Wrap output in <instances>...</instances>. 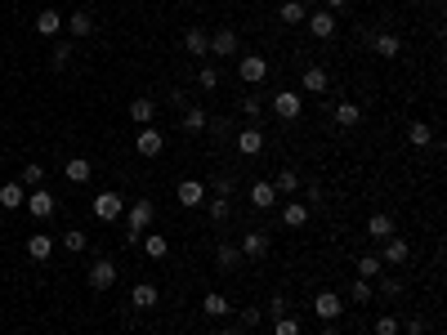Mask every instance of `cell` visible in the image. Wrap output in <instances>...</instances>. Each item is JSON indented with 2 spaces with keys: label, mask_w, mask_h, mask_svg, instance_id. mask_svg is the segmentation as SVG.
I'll return each mask as SVG.
<instances>
[{
  "label": "cell",
  "mask_w": 447,
  "mask_h": 335,
  "mask_svg": "<svg viewBox=\"0 0 447 335\" xmlns=\"http://www.w3.org/2000/svg\"><path fill=\"white\" fill-rule=\"evenodd\" d=\"M153 220H157V206H153V201H135V206L125 210V237H130V246H135L148 228H153Z\"/></svg>",
  "instance_id": "1"
},
{
  "label": "cell",
  "mask_w": 447,
  "mask_h": 335,
  "mask_svg": "<svg viewBox=\"0 0 447 335\" xmlns=\"http://www.w3.org/2000/svg\"><path fill=\"white\" fill-rule=\"evenodd\" d=\"M90 210H94V220L98 224H112V220H121V215H125V201H121V192H98L94 201H90Z\"/></svg>",
  "instance_id": "2"
},
{
  "label": "cell",
  "mask_w": 447,
  "mask_h": 335,
  "mask_svg": "<svg viewBox=\"0 0 447 335\" xmlns=\"http://www.w3.org/2000/svg\"><path fill=\"white\" fill-rule=\"evenodd\" d=\"M269 108H273V116H282V121H295V116L304 112V94L300 90H277Z\"/></svg>",
  "instance_id": "3"
},
{
  "label": "cell",
  "mask_w": 447,
  "mask_h": 335,
  "mask_svg": "<svg viewBox=\"0 0 447 335\" xmlns=\"http://www.w3.org/2000/svg\"><path fill=\"white\" fill-rule=\"evenodd\" d=\"M90 291H112V287H117V264H112L108 255H98L94 264H90Z\"/></svg>",
  "instance_id": "4"
},
{
  "label": "cell",
  "mask_w": 447,
  "mask_h": 335,
  "mask_svg": "<svg viewBox=\"0 0 447 335\" xmlns=\"http://www.w3.org/2000/svg\"><path fill=\"white\" fill-rule=\"evenodd\" d=\"M23 206H27V215H31V220H54L58 201H54V192H45V188H31Z\"/></svg>",
  "instance_id": "5"
},
{
  "label": "cell",
  "mask_w": 447,
  "mask_h": 335,
  "mask_svg": "<svg viewBox=\"0 0 447 335\" xmlns=\"http://www.w3.org/2000/svg\"><path fill=\"white\" fill-rule=\"evenodd\" d=\"M237 250H242V259H264V255H269V250H273V242H269V232L251 228V232H242Z\"/></svg>",
  "instance_id": "6"
},
{
  "label": "cell",
  "mask_w": 447,
  "mask_h": 335,
  "mask_svg": "<svg viewBox=\"0 0 447 335\" xmlns=\"http://www.w3.org/2000/svg\"><path fill=\"white\" fill-rule=\"evenodd\" d=\"M340 313H344V295H336V291H318V295H313V317L336 322Z\"/></svg>",
  "instance_id": "7"
},
{
  "label": "cell",
  "mask_w": 447,
  "mask_h": 335,
  "mask_svg": "<svg viewBox=\"0 0 447 335\" xmlns=\"http://www.w3.org/2000/svg\"><path fill=\"white\" fill-rule=\"evenodd\" d=\"M161 148H165V134H161L157 125H139V134H135V153H139V157H161Z\"/></svg>",
  "instance_id": "8"
},
{
  "label": "cell",
  "mask_w": 447,
  "mask_h": 335,
  "mask_svg": "<svg viewBox=\"0 0 447 335\" xmlns=\"http://www.w3.org/2000/svg\"><path fill=\"white\" fill-rule=\"evenodd\" d=\"M210 54L215 58H233L237 54V27H215L210 31Z\"/></svg>",
  "instance_id": "9"
},
{
  "label": "cell",
  "mask_w": 447,
  "mask_h": 335,
  "mask_svg": "<svg viewBox=\"0 0 447 335\" xmlns=\"http://www.w3.org/2000/svg\"><path fill=\"white\" fill-rule=\"evenodd\" d=\"M237 72H242V81H246V86H260V81L269 76V58H260V54H242Z\"/></svg>",
  "instance_id": "10"
},
{
  "label": "cell",
  "mask_w": 447,
  "mask_h": 335,
  "mask_svg": "<svg viewBox=\"0 0 447 335\" xmlns=\"http://www.w3.org/2000/svg\"><path fill=\"white\" fill-rule=\"evenodd\" d=\"M246 197H251V206H255V210H277V188H273L269 179H255Z\"/></svg>",
  "instance_id": "11"
},
{
  "label": "cell",
  "mask_w": 447,
  "mask_h": 335,
  "mask_svg": "<svg viewBox=\"0 0 447 335\" xmlns=\"http://www.w3.org/2000/svg\"><path fill=\"white\" fill-rule=\"evenodd\" d=\"M411 259V246L403 242V237H385V242H380V264H394V268H399V264H407Z\"/></svg>",
  "instance_id": "12"
},
{
  "label": "cell",
  "mask_w": 447,
  "mask_h": 335,
  "mask_svg": "<svg viewBox=\"0 0 447 335\" xmlns=\"http://www.w3.org/2000/svg\"><path fill=\"white\" fill-rule=\"evenodd\" d=\"M304 23H309V31H313L318 41H331V36H336V14H331V9H313Z\"/></svg>",
  "instance_id": "13"
},
{
  "label": "cell",
  "mask_w": 447,
  "mask_h": 335,
  "mask_svg": "<svg viewBox=\"0 0 447 335\" xmlns=\"http://www.w3.org/2000/svg\"><path fill=\"white\" fill-rule=\"evenodd\" d=\"M36 36H45V41H58L63 36V14L58 9H41L36 14Z\"/></svg>",
  "instance_id": "14"
},
{
  "label": "cell",
  "mask_w": 447,
  "mask_h": 335,
  "mask_svg": "<svg viewBox=\"0 0 447 335\" xmlns=\"http://www.w3.org/2000/svg\"><path fill=\"white\" fill-rule=\"evenodd\" d=\"M63 31H68V36H76V41H86V36H94V19H90V9H76L68 23H63Z\"/></svg>",
  "instance_id": "15"
},
{
  "label": "cell",
  "mask_w": 447,
  "mask_h": 335,
  "mask_svg": "<svg viewBox=\"0 0 447 335\" xmlns=\"http://www.w3.org/2000/svg\"><path fill=\"white\" fill-rule=\"evenodd\" d=\"M327 86H331V76L322 72L318 63H313V67H304V76H300V90H304V94H313V98H318V94H327Z\"/></svg>",
  "instance_id": "16"
},
{
  "label": "cell",
  "mask_w": 447,
  "mask_h": 335,
  "mask_svg": "<svg viewBox=\"0 0 447 335\" xmlns=\"http://www.w3.org/2000/svg\"><path fill=\"white\" fill-rule=\"evenodd\" d=\"M237 153H242V157H260V153H264V130H260V125H246V130L237 134Z\"/></svg>",
  "instance_id": "17"
},
{
  "label": "cell",
  "mask_w": 447,
  "mask_h": 335,
  "mask_svg": "<svg viewBox=\"0 0 447 335\" xmlns=\"http://www.w3.org/2000/svg\"><path fill=\"white\" fill-rule=\"evenodd\" d=\"M184 49H188L192 58H206L210 54V31L206 27H188L184 31Z\"/></svg>",
  "instance_id": "18"
},
{
  "label": "cell",
  "mask_w": 447,
  "mask_h": 335,
  "mask_svg": "<svg viewBox=\"0 0 447 335\" xmlns=\"http://www.w3.org/2000/svg\"><path fill=\"white\" fill-rule=\"evenodd\" d=\"M175 197H179V206H202V201H206V183L202 179H184L175 188Z\"/></svg>",
  "instance_id": "19"
},
{
  "label": "cell",
  "mask_w": 447,
  "mask_h": 335,
  "mask_svg": "<svg viewBox=\"0 0 447 335\" xmlns=\"http://www.w3.org/2000/svg\"><path fill=\"white\" fill-rule=\"evenodd\" d=\"M49 255H54V237H49V232H31V237H27V259L45 264Z\"/></svg>",
  "instance_id": "20"
},
{
  "label": "cell",
  "mask_w": 447,
  "mask_h": 335,
  "mask_svg": "<svg viewBox=\"0 0 447 335\" xmlns=\"http://www.w3.org/2000/svg\"><path fill=\"white\" fill-rule=\"evenodd\" d=\"M23 201H27V188H23L19 179L0 183V210H23Z\"/></svg>",
  "instance_id": "21"
},
{
  "label": "cell",
  "mask_w": 447,
  "mask_h": 335,
  "mask_svg": "<svg viewBox=\"0 0 447 335\" xmlns=\"http://www.w3.org/2000/svg\"><path fill=\"white\" fill-rule=\"evenodd\" d=\"M157 116V98H130V121L135 125H153Z\"/></svg>",
  "instance_id": "22"
},
{
  "label": "cell",
  "mask_w": 447,
  "mask_h": 335,
  "mask_svg": "<svg viewBox=\"0 0 447 335\" xmlns=\"http://www.w3.org/2000/svg\"><path fill=\"white\" fill-rule=\"evenodd\" d=\"M277 19H282L287 27H300V23L309 19V9H304V0H282V5H277Z\"/></svg>",
  "instance_id": "23"
},
{
  "label": "cell",
  "mask_w": 447,
  "mask_h": 335,
  "mask_svg": "<svg viewBox=\"0 0 447 335\" xmlns=\"http://www.w3.org/2000/svg\"><path fill=\"white\" fill-rule=\"evenodd\" d=\"M215 264H220V273H233V268L242 264L237 242H220V250H215Z\"/></svg>",
  "instance_id": "24"
},
{
  "label": "cell",
  "mask_w": 447,
  "mask_h": 335,
  "mask_svg": "<svg viewBox=\"0 0 447 335\" xmlns=\"http://www.w3.org/2000/svg\"><path fill=\"white\" fill-rule=\"evenodd\" d=\"M206 125H210L206 108H202V103H188V108H184V134H202Z\"/></svg>",
  "instance_id": "25"
},
{
  "label": "cell",
  "mask_w": 447,
  "mask_h": 335,
  "mask_svg": "<svg viewBox=\"0 0 447 335\" xmlns=\"http://www.w3.org/2000/svg\"><path fill=\"white\" fill-rule=\"evenodd\" d=\"M157 299H161V291L153 287V282H139V287L130 291V304L135 309H157Z\"/></svg>",
  "instance_id": "26"
},
{
  "label": "cell",
  "mask_w": 447,
  "mask_h": 335,
  "mask_svg": "<svg viewBox=\"0 0 447 335\" xmlns=\"http://www.w3.org/2000/svg\"><path fill=\"white\" fill-rule=\"evenodd\" d=\"M309 215H313V210L304 206V201H287V206H282V224H287V228H304Z\"/></svg>",
  "instance_id": "27"
},
{
  "label": "cell",
  "mask_w": 447,
  "mask_h": 335,
  "mask_svg": "<svg viewBox=\"0 0 447 335\" xmlns=\"http://www.w3.org/2000/svg\"><path fill=\"white\" fill-rule=\"evenodd\" d=\"M371 45H376L380 58H399V54H403V41L394 36V31H380V36H371Z\"/></svg>",
  "instance_id": "28"
},
{
  "label": "cell",
  "mask_w": 447,
  "mask_h": 335,
  "mask_svg": "<svg viewBox=\"0 0 447 335\" xmlns=\"http://www.w3.org/2000/svg\"><path fill=\"white\" fill-rule=\"evenodd\" d=\"M367 232L376 242H385V237H394V215H385V210H376L371 220H367Z\"/></svg>",
  "instance_id": "29"
},
{
  "label": "cell",
  "mask_w": 447,
  "mask_h": 335,
  "mask_svg": "<svg viewBox=\"0 0 447 335\" xmlns=\"http://www.w3.org/2000/svg\"><path fill=\"white\" fill-rule=\"evenodd\" d=\"M407 143L411 148H429V143H434V125H429V121H411L407 125Z\"/></svg>",
  "instance_id": "30"
},
{
  "label": "cell",
  "mask_w": 447,
  "mask_h": 335,
  "mask_svg": "<svg viewBox=\"0 0 447 335\" xmlns=\"http://www.w3.org/2000/svg\"><path fill=\"white\" fill-rule=\"evenodd\" d=\"M269 183L277 188V197H295V192H300V175H295V170H277Z\"/></svg>",
  "instance_id": "31"
},
{
  "label": "cell",
  "mask_w": 447,
  "mask_h": 335,
  "mask_svg": "<svg viewBox=\"0 0 447 335\" xmlns=\"http://www.w3.org/2000/svg\"><path fill=\"white\" fill-rule=\"evenodd\" d=\"M362 121V108L354 103V98H344V103H336V125H344V130H354Z\"/></svg>",
  "instance_id": "32"
},
{
  "label": "cell",
  "mask_w": 447,
  "mask_h": 335,
  "mask_svg": "<svg viewBox=\"0 0 447 335\" xmlns=\"http://www.w3.org/2000/svg\"><path fill=\"white\" fill-rule=\"evenodd\" d=\"M202 313H206V317H228V313H233V304H228V299H224L220 291H206V299H202Z\"/></svg>",
  "instance_id": "33"
},
{
  "label": "cell",
  "mask_w": 447,
  "mask_h": 335,
  "mask_svg": "<svg viewBox=\"0 0 447 335\" xmlns=\"http://www.w3.org/2000/svg\"><path fill=\"white\" fill-rule=\"evenodd\" d=\"M143 250H148V255H153V259H165V255H170V237H161V232H143Z\"/></svg>",
  "instance_id": "34"
},
{
  "label": "cell",
  "mask_w": 447,
  "mask_h": 335,
  "mask_svg": "<svg viewBox=\"0 0 447 335\" xmlns=\"http://www.w3.org/2000/svg\"><path fill=\"white\" fill-rule=\"evenodd\" d=\"M206 215H210L215 224H228V220H233V201H228V197H210L206 201Z\"/></svg>",
  "instance_id": "35"
},
{
  "label": "cell",
  "mask_w": 447,
  "mask_h": 335,
  "mask_svg": "<svg viewBox=\"0 0 447 335\" xmlns=\"http://www.w3.org/2000/svg\"><path fill=\"white\" fill-rule=\"evenodd\" d=\"M63 175H68L72 183H90V175H94V165H90L86 157H72L68 165H63Z\"/></svg>",
  "instance_id": "36"
},
{
  "label": "cell",
  "mask_w": 447,
  "mask_h": 335,
  "mask_svg": "<svg viewBox=\"0 0 447 335\" xmlns=\"http://www.w3.org/2000/svg\"><path fill=\"white\" fill-rule=\"evenodd\" d=\"M41 179H45V165H36V161H27L23 170H19V183L31 192V188H41Z\"/></svg>",
  "instance_id": "37"
},
{
  "label": "cell",
  "mask_w": 447,
  "mask_h": 335,
  "mask_svg": "<svg viewBox=\"0 0 447 335\" xmlns=\"http://www.w3.org/2000/svg\"><path fill=\"white\" fill-rule=\"evenodd\" d=\"M72 63V41H54V54H49V67H54V72H63V67Z\"/></svg>",
  "instance_id": "38"
},
{
  "label": "cell",
  "mask_w": 447,
  "mask_h": 335,
  "mask_svg": "<svg viewBox=\"0 0 447 335\" xmlns=\"http://www.w3.org/2000/svg\"><path fill=\"white\" fill-rule=\"evenodd\" d=\"M354 268H358V277H367V282L385 273V264H380V255H358V264H354Z\"/></svg>",
  "instance_id": "39"
},
{
  "label": "cell",
  "mask_w": 447,
  "mask_h": 335,
  "mask_svg": "<svg viewBox=\"0 0 447 335\" xmlns=\"http://www.w3.org/2000/svg\"><path fill=\"white\" fill-rule=\"evenodd\" d=\"M371 295H376V287H371L367 277H354V282H349V299H354V304H367Z\"/></svg>",
  "instance_id": "40"
},
{
  "label": "cell",
  "mask_w": 447,
  "mask_h": 335,
  "mask_svg": "<svg viewBox=\"0 0 447 335\" xmlns=\"http://www.w3.org/2000/svg\"><path fill=\"white\" fill-rule=\"evenodd\" d=\"M237 108H242V116H246V121H251V125H255V121H260V116H264V98H255V94H246V98H242V103H237Z\"/></svg>",
  "instance_id": "41"
},
{
  "label": "cell",
  "mask_w": 447,
  "mask_h": 335,
  "mask_svg": "<svg viewBox=\"0 0 447 335\" xmlns=\"http://www.w3.org/2000/svg\"><path fill=\"white\" fill-rule=\"evenodd\" d=\"M273 335H300V317H291V313L273 317Z\"/></svg>",
  "instance_id": "42"
},
{
  "label": "cell",
  "mask_w": 447,
  "mask_h": 335,
  "mask_svg": "<svg viewBox=\"0 0 447 335\" xmlns=\"http://www.w3.org/2000/svg\"><path fill=\"white\" fill-rule=\"evenodd\" d=\"M63 246H68L72 255H81V250H90V237H86V232H81V228H72L68 237H63Z\"/></svg>",
  "instance_id": "43"
},
{
  "label": "cell",
  "mask_w": 447,
  "mask_h": 335,
  "mask_svg": "<svg viewBox=\"0 0 447 335\" xmlns=\"http://www.w3.org/2000/svg\"><path fill=\"white\" fill-rule=\"evenodd\" d=\"M371 331H376V335H399V317H394V313H380Z\"/></svg>",
  "instance_id": "44"
},
{
  "label": "cell",
  "mask_w": 447,
  "mask_h": 335,
  "mask_svg": "<svg viewBox=\"0 0 447 335\" xmlns=\"http://www.w3.org/2000/svg\"><path fill=\"white\" fill-rule=\"evenodd\" d=\"M197 81H202V90H206V94H210V90H220V72H215L210 63L202 67V72H197Z\"/></svg>",
  "instance_id": "45"
},
{
  "label": "cell",
  "mask_w": 447,
  "mask_h": 335,
  "mask_svg": "<svg viewBox=\"0 0 447 335\" xmlns=\"http://www.w3.org/2000/svg\"><path fill=\"white\" fill-rule=\"evenodd\" d=\"M264 322V309H242V326L237 331H251V326H260Z\"/></svg>",
  "instance_id": "46"
},
{
  "label": "cell",
  "mask_w": 447,
  "mask_h": 335,
  "mask_svg": "<svg viewBox=\"0 0 447 335\" xmlns=\"http://www.w3.org/2000/svg\"><path fill=\"white\" fill-rule=\"evenodd\" d=\"M233 188H237L233 175H220V179H215V197H233Z\"/></svg>",
  "instance_id": "47"
},
{
  "label": "cell",
  "mask_w": 447,
  "mask_h": 335,
  "mask_svg": "<svg viewBox=\"0 0 447 335\" xmlns=\"http://www.w3.org/2000/svg\"><path fill=\"white\" fill-rule=\"evenodd\" d=\"M399 331H407V335H425V317H407V322H399Z\"/></svg>",
  "instance_id": "48"
},
{
  "label": "cell",
  "mask_w": 447,
  "mask_h": 335,
  "mask_svg": "<svg viewBox=\"0 0 447 335\" xmlns=\"http://www.w3.org/2000/svg\"><path fill=\"white\" fill-rule=\"evenodd\" d=\"M269 313H273V317H282V313H291V304H287V295H273V299H269Z\"/></svg>",
  "instance_id": "49"
},
{
  "label": "cell",
  "mask_w": 447,
  "mask_h": 335,
  "mask_svg": "<svg viewBox=\"0 0 447 335\" xmlns=\"http://www.w3.org/2000/svg\"><path fill=\"white\" fill-rule=\"evenodd\" d=\"M380 295H385V299H399V295H403V282H380Z\"/></svg>",
  "instance_id": "50"
},
{
  "label": "cell",
  "mask_w": 447,
  "mask_h": 335,
  "mask_svg": "<svg viewBox=\"0 0 447 335\" xmlns=\"http://www.w3.org/2000/svg\"><path fill=\"white\" fill-rule=\"evenodd\" d=\"M327 9L336 14V9H349V0H327Z\"/></svg>",
  "instance_id": "51"
},
{
  "label": "cell",
  "mask_w": 447,
  "mask_h": 335,
  "mask_svg": "<svg viewBox=\"0 0 447 335\" xmlns=\"http://www.w3.org/2000/svg\"><path fill=\"white\" fill-rule=\"evenodd\" d=\"M322 335H340V326H336V322H327V331H322Z\"/></svg>",
  "instance_id": "52"
},
{
  "label": "cell",
  "mask_w": 447,
  "mask_h": 335,
  "mask_svg": "<svg viewBox=\"0 0 447 335\" xmlns=\"http://www.w3.org/2000/svg\"><path fill=\"white\" fill-rule=\"evenodd\" d=\"M215 335H242V331L237 326H224V331H215Z\"/></svg>",
  "instance_id": "53"
},
{
  "label": "cell",
  "mask_w": 447,
  "mask_h": 335,
  "mask_svg": "<svg viewBox=\"0 0 447 335\" xmlns=\"http://www.w3.org/2000/svg\"><path fill=\"white\" fill-rule=\"evenodd\" d=\"M434 5H438V0H434Z\"/></svg>",
  "instance_id": "54"
}]
</instances>
